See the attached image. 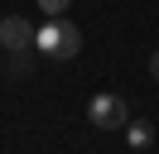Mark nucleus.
Instances as JSON below:
<instances>
[{
  "instance_id": "obj_4",
  "label": "nucleus",
  "mask_w": 159,
  "mask_h": 154,
  "mask_svg": "<svg viewBox=\"0 0 159 154\" xmlns=\"http://www.w3.org/2000/svg\"><path fill=\"white\" fill-rule=\"evenodd\" d=\"M125 140H130V149H149L154 144V125L149 120H125Z\"/></svg>"
},
{
  "instance_id": "obj_3",
  "label": "nucleus",
  "mask_w": 159,
  "mask_h": 154,
  "mask_svg": "<svg viewBox=\"0 0 159 154\" xmlns=\"http://www.w3.org/2000/svg\"><path fill=\"white\" fill-rule=\"evenodd\" d=\"M34 34H39V29H29L24 15H5V19H0V43L10 48V53H15V48H34Z\"/></svg>"
},
{
  "instance_id": "obj_5",
  "label": "nucleus",
  "mask_w": 159,
  "mask_h": 154,
  "mask_svg": "<svg viewBox=\"0 0 159 154\" xmlns=\"http://www.w3.org/2000/svg\"><path fill=\"white\" fill-rule=\"evenodd\" d=\"M68 5H72V0H39V10H43V15H48V19H58V15H68Z\"/></svg>"
},
{
  "instance_id": "obj_1",
  "label": "nucleus",
  "mask_w": 159,
  "mask_h": 154,
  "mask_svg": "<svg viewBox=\"0 0 159 154\" xmlns=\"http://www.w3.org/2000/svg\"><path fill=\"white\" fill-rule=\"evenodd\" d=\"M34 48L39 53H48V58H58V63H68V58H77L82 53V29L72 24V19H48V24L34 34Z\"/></svg>"
},
{
  "instance_id": "obj_2",
  "label": "nucleus",
  "mask_w": 159,
  "mask_h": 154,
  "mask_svg": "<svg viewBox=\"0 0 159 154\" xmlns=\"http://www.w3.org/2000/svg\"><path fill=\"white\" fill-rule=\"evenodd\" d=\"M87 120L97 125V130H120L130 116H125V101H120L116 92H97V96L87 101Z\"/></svg>"
},
{
  "instance_id": "obj_6",
  "label": "nucleus",
  "mask_w": 159,
  "mask_h": 154,
  "mask_svg": "<svg viewBox=\"0 0 159 154\" xmlns=\"http://www.w3.org/2000/svg\"><path fill=\"white\" fill-rule=\"evenodd\" d=\"M10 72H29V48H15L10 53Z\"/></svg>"
},
{
  "instance_id": "obj_7",
  "label": "nucleus",
  "mask_w": 159,
  "mask_h": 154,
  "mask_svg": "<svg viewBox=\"0 0 159 154\" xmlns=\"http://www.w3.org/2000/svg\"><path fill=\"white\" fill-rule=\"evenodd\" d=\"M149 72L159 77V48H154V53H149Z\"/></svg>"
}]
</instances>
